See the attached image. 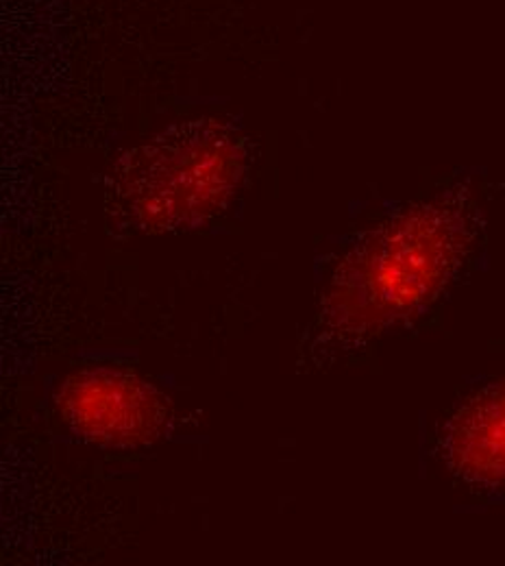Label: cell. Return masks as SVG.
Masks as SVG:
<instances>
[{
	"label": "cell",
	"instance_id": "obj_2",
	"mask_svg": "<svg viewBox=\"0 0 505 566\" xmlns=\"http://www.w3.org/2000/svg\"><path fill=\"white\" fill-rule=\"evenodd\" d=\"M251 164L249 140L214 118L177 123L125 150L105 179L114 233H179L222 212Z\"/></svg>",
	"mask_w": 505,
	"mask_h": 566
},
{
	"label": "cell",
	"instance_id": "obj_4",
	"mask_svg": "<svg viewBox=\"0 0 505 566\" xmlns=\"http://www.w3.org/2000/svg\"><path fill=\"white\" fill-rule=\"evenodd\" d=\"M440 451L462 482L505 489V381L480 390L451 417Z\"/></svg>",
	"mask_w": 505,
	"mask_h": 566
},
{
	"label": "cell",
	"instance_id": "obj_1",
	"mask_svg": "<svg viewBox=\"0 0 505 566\" xmlns=\"http://www.w3.org/2000/svg\"><path fill=\"white\" fill-rule=\"evenodd\" d=\"M480 233V210L457 188L390 216L336 269L314 325L316 352L349 354L432 303Z\"/></svg>",
	"mask_w": 505,
	"mask_h": 566
},
{
	"label": "cell",
	"instance_id": "obj_3",
	"mask_svg": "<svg viewBox=\"0 0 505 566\" xmlns=\"http://www.w3.org/2000/svg\"><path fill=\"white\" fill-rule=\"evenodd\" d=\"M168 399L145 379L114 368L69 377L60 410L83 440L129 449L157 440L168 421Z\"/></svg>",
	"mask_w": 505,
	"mask_h": 566
}]
</instances>
